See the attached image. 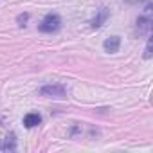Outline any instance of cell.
Here are the masks:
<instances>
[{
	"instance_id": "obj_9",
	"label": "cell",
	"mask_w": 153,
	"mask_h": 153,
	"mask_svg": "<svg viewBox=\"0 0 153 153\" xmlns=\"http://www.w3.org/2000/svg\"><path fill=\"white\" fill-rule=\"evenodd\" d=\"M126 2H130V4H137V2H142V0H126Z\"/></svg>"
},
{
	"instance_id": "obj_6",
	"label": "cell",
	"mask_w": 153,
	"mask_h": 153,
	"mask_svg": "<svg viewBox=\"0 0 153 153\" xmlns=\"http://www.w3.org/2000/svg\"><path fill=\"white\" fill-rule=\"evenodd\" d=\"M4 149H7V151H9V149H11V151L15 149V135H13V133H11V135H7L6 144H4Z\"/></svg>"
},
{
	"instance_id": "obj_3",
	"label": "cell",
	"mask_w": 153,
	"mask_h": 153,
	"mask_svg": "<svg viewBox=\"0 0 153 153\" xmlns=\"http://www.w3.org/2000/svg\"><path fill=\"white\" fill-rule=\"evenodd\" d=\"M106 18H108V9H106V7H101V9H97V15H96V18L92 20V27H94V29L101 27V25L106 22Z\"/></svg>"
},
{
	"instance_id": "obj_8",
	"label": "cell",
	"mask_w": 153,
	"mask_h": 153,
	"mask_svg": "<svg viewBox=\"0 0 153 153\" xmlns=\"http://www.w3.org/2000/svg\"><path fill=\"white\" fill-rule=\"evenodd\" d=\"M27 18H29V15H27V13H24V15H20V16H18V22H20V25H25L24 22H27Z\"/></svg>"
},
{
	"instance_id": "obj_2",
	"label": "cell",
	"mask_w": 153,
	"mask_h": 153,
	"mask_svg": "<svg viewBox=\"0 0 153 153\" xmlns=\"http://www.w3.org/2000/svg\"><path fill=\"white\" fill-rule=\"evenodd\" d=\"M40 96H45V97H65L67 90L61 85H47V87L40 88Z\"/></svg>"
},
{
	"instance_id": "obj_1",
	"label": "cell",
	"mask_w": 153,
	"mask_h": 153,
	"mask_svg": "<svg viewBox=\"0 0 153 153\" xmlns=\"http://www.w3.org/2000/svg\"><path fill=\"white\" fill-rule=\"evenodd\" d=\"M61 27V20H59V16L58 15H47L43 20H42V24H40V31L42 33H56L58 29Z\"/></svg>"
},
{
	"instance_id": "obj_5",
	"label": "cell",
	"mask_w": 153,
	"mask_h": 153,
	"mask_svg": "<svg viewBox=\"0 0 153 153\" xmlns=\"http://www.w3.org/2000/svg\"><path fill=\"white\" fill-rule=\"evenodd\" d=\"M42 123V117L38 115V114H27L25 117H24V126L25 128H34V126H38Z\"/></svg>"
},
{
	"instance_id": "obj_4",
	"label": "cell",
	"mask_w": 153,
	"mask_h": 153,
	"mask_svg": "<svg viewBox=\"0 0 153 153\" xmlns=\"http://www.w3.org/2000/svg\"><path fill=\"white\" fill-rule=\"evenodd\" d=\"M119 45H121V38L119 36H112V38L105 40V51L106 52H117Z\"/></svg>"
},
{
	"instance_id": "obj_7",
	"label": "cell",
	"mask_w": 153,
	"mask_h": 153,
	"mask_svg": "<svg viewBox=\"0 0 153 153\" xmlns=\"http://www.w3.org/2000/svg\"><path fill=\"white\" fill-rule=\"evenodd\" d=\"M151 43H153L151 38H148V45H146V51H144V58H146V59L151 58Z\"/></svg>"
}]
</instances>
